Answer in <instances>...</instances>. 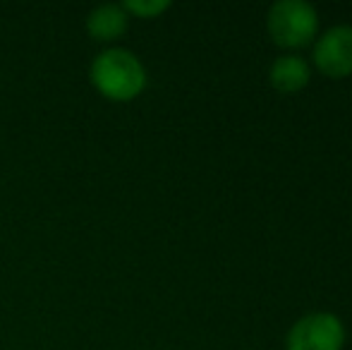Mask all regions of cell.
<instances>
[{
  "instance_id": "cell-1",
  "label": "cell",
  "mask_w": 352,
  "mask_h": 350,
  "mask_svg": "<svg viewBox=\"0 0 352 350\" xmlns=\"http://www.w3.org/2000/svg\"><path fill=\"white\" fill-rule=\"evenodd\" d=\"M89 80L108 101L130 103L146 89V67L130 48L111 46L91 61Z\"/></svg>"
},
{
  "instance_id": "cell-2",
  "label": "cell",
  "mask_w": 352,
  "mask_h": 350,
  "mask_svg": "<svg viewBox=\"0 0 352 350\" xmlns=\"http://www.w3.org/2000/svg\"><path fill=\"white\" fill-rule=\"evenodd\" d=\"M266 27L280 48H305L316 39L319 12L307 0H278L269 8Z\"/></svg>"
},
{
  "instance_id": "cell-3",
  "label": "cell",
  "mask_w": 352,
  "mask_h": 350,
  "mask_svg": "<svg viewBox=\"0 0 352 350\" xmlns=\"http://www.w3.org/2000/svg\"><path fill=\"white\" fill-rule=\"evenodd\" d=\"M345 324L333 312L300 317L285 336V350H343Z\"/></svg>"
},
{
  "instance_id": "cell-4",
  "label": "cell",
  "mask_w": 352,
  "mask_h": 350,
  "mask_svg": "<svg viewBox=\"0 0 352 350\" xmlns=\"http://www.w3.org/2000/svg\"><path fill=\"white\" fill-rule=\"evenodd\" d=\"M314 65L329 80H345L352 75V27L338 24L321 34L314 46Z\"/></svg>"
},
{
  "instance_id": "cell-5",
  "label": "cell",
  "mask_w": 352,
  "mask_h": 350,
  "mask_svg": "<svg viewBox=\"0 0 352 350\" xmlns=\"http://www.w3.org/2000/svg\"><path fill=\"white\" fill-rule=\"evenodd\" d=\"M130 27V14L125 12L122 3H106L96 5L87 14V32L94 41L98 43H113L122 36Z\"/></svg>"
},
{
  "instance_id": "cell-6",
  "label": "cell",
  "mask_w": 352,
  "mask_h": 350,
  "mask_svg": "<svg viewBox=\"0 0 352 350\" xmlns=\"http://www.w3.org/2000/svg\"><path fill=\"white\" fill-rule=\"evenodd\" d=\"M311 80V70L309 63L305 58L295 56V53H287V56H280L274 61L269 70V82L276 91L280 94H295L302 91Z\"/></svg>"
},
{
  "instance_id": "cell-7",
  "label": "cell",
  "mask_w": 352,
  "mask_h": 350,
  "mask_svg": "<svg viewBox=\"0 0 352 350\" xmlns=\"http://www.w3.org/2000/svg\"><path fill=\"white\" fill-rule=\"evenodd\" d=\"M122 8H125V12L130 17L135 14V17L142 19H153L166 12V10H170V3L168 0H125Z\"/></svg>"
}]
</instances>
